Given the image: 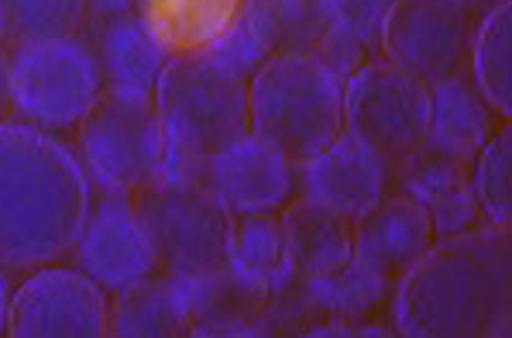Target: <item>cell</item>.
<instances>
[{
  "mask_svg": "<svg viewBox=\"0 0 512 338\" xmlns=\"http://www.w3.org/2000/svg\"><path fill=\"white\" fill-rule=\"evenodd\" d=\"M392 295V321L401 336H510V229L485 222L465 233L435 239L396 280Z\"/></svg>",
  "mask_w": 512,
  "mask_h": 338,
  "instance_id": "obj_1",
  "label": "cell"
},
{
  "mask_svg": "<svg viewBox=\"0 0 512 338\" xmlns=\"http://www.w3.org/2000/svg\"><path fill=\"white\" fill-rule=\"evenodd\" d=\"M89 207L91 181L74 151L33 125L0 123V267L67 255Z\"/></svg>",
  "mask_w": 512,
  "mask_h": 338,
  "instance_id": "obj_2",
  "label": "cell"
},
{
  "mask_svg": "<svg viewBox=\"0 0 512 338\" xmlns=\"http://www.w3.org/2000/svg\"><path fill=\"white\" fill-rule=\"evenodd\" d=\"M166 179L201 181L207 162L250 132L248 80L207 56L168 59L153 89Z\"/></svg>",
  "mask_w": 512,
  "mask_h": 338,
  "instance_id": "obj_3",
  "label": "cell"
},
{
  "mask_svg": "<svg viewBox=\"0 0 512 338\" xmlns=\"http://www.w3.org/2000/svg\"><path fill=\"white\" fill-rule=\"evenodd\" d=\"M250 132L295 166L345 132V78L321 56L280 54L248 80Z\"/></svg>",
  "mask_w": 512,
  "mask_h": 338,
  "instance_id": "obj_4",
  "label": "cell"
},
{
  "mask_svg": "<svg viewBox=\"0 0 512 338\" xmlns=\"http://www.w3.org/2000/svg\"><path fill=\"white\" fill-rule=\"evenodd\" d=\"M7 72L11 110L48 134L78 128L104 93L95 52L80 37L13 46Z\"/></svg>",
  "mask_w": 512,
  "mask_h": 338,
  "instance_id": "obj_5",
  "label": "cell"
},
{
  "mask_svg": "<svg viewBox=\"0 0 512 338\" xmlns=\"http://www.w3.org/2000/svg\"><path fill=\"white\" fill-rule=\"evenodd\" d=\"M78 160L104 194L134 196L160 179L164 140L153 97L104 91L78 125Z\"/></svg>",
  "mask_w": 512,
  "mask_h": 338,
  "instance_id": "obj_6",
  "label": "cell"
},
{
  "mask_svg": "<svg viewBox=\"0 0 512 338\" xmlns=\"http://www.w3.org/2000/svg\"><path fill=\"white\" fill-rule=\"evenodd\" d=\"M134 205L160 272L196 280L224 270L233 218L201 181L160 177L134 194Z\"/></svg>",
  "mask_w": 512,
  "mask_h": 338,
  "instance_id": "obj_7",
  "label": "cell"
},
{
  "mask_svg": "<svg viewBox=\"0 0 512 338\" xmlns=\"http://www.w3.org/2000/svg\"><path fill=\"white\" fill-rule=\"evenodd\" d=\"M429 84L390 61L368 59L345 80V132L398 162L424 143Z\"/></svg>",
  "mask_w": 512,
  "mask_h": 338,
  "instance_id": "obj_8",
  "label": "cell"
},
{
  "mask_svg": "<svg viewBox=\"0 0 512 338\" xmlns=\"http://www.w3.org/2000/svg\"><path fill=\"white\" fill-rule=\"evenodd\" d=\"M472 11L452 0H392L383 20V59L424 84L465 72L474 35Z\"/></svg>",
  "mask_w": 512,
  "mask_h": 338,
  "instance_id": "obj_9",
  "label": "cell"
},
{
  "mask_svg": "<svg viewBox=\"0 0 512 338\" xmlns=\"http://www.w3.org/2000/svg\"><path fill=\"white\" fill-rule=\"evenodd\" d=\"M106 291L78 267H44L9 295L5 332L13 338H102Z\"/></svg>",
  "mask_w": 512,
  "mask_h": 338,
  "instance_id": "obj_10",
  "label": "cell"
},
{
  "mask_svg": "<svg viewBox=\"0 0 512 338\" xmlns=\"http://www.w3.org/2000/svg\"><path fill=\"white\" fill-rule=\"evenodd\" d=\"M327 37L319 0H244L233 28L205 56L239 78L280 54H315Z\"/></svg>",
  "mask_w": 512,
  "mask_h": 338,
  "instance_id": "obj_11",
  "label": "cell"
},
{
  "mask_svg": "<svg viewBox=\"0 0 512 338\" xmlns=\"http://www.w3.org/2000/svg\"><path fill=\"white\" fill-rule=\"evenodd\" d=\"M71 250L78 270L112 295L160 272L134 196L99 192Z\"/></svg>",
  "mask_w": 512,
  "mask_h": 338,
  "instance_id": "obj_12",
  "label": "cell"
},
{
  "mask_svg": "<svg viewBox=\"0 0 512 338\" xmlns=\"http://www.w3.org/2000/svg\"><path fill=\"white\" fill-rule=\"evenodd\" d=\"M201 183L231 218L278 214L297 192V166L248 132L207 162Z\"/></svg>",
  "mask_w": 512,
  "mask_h": 338,
  "instance_id": "obj_13",
  "label": "cell"
},
{
  "mask_svg": "<svg viewBox=\"0 0 512 338\" xmlns=\"http://www.w3.org/2000/svg\"><path fill=\"white\" fill-rule=\"evenodd\" d=\"M392 162L349 132L297 166V194L358 220L390 190Z\"/></svg>",
  "mask_w": 512,
  "mask_h": 338,
  "instance_id": "obj_14",
  "label": "cell"
},
{
  "mask_svg": "<svg viewBox=\"0 0 512 338\" xmlns=\"http://www.w3.org/2000/svg\"><path fill=\"white\" fill-rule=\"evenodd\" d=\"M433 242V224L426 211L396 188L353 222V261L392 285Z\"/></svg>",
  "mask_w": 512,
  "mask_h": 338,
  "instance_id": "obj_15",
  "label": "cell"
},
{
  "mask_svg": "<svg viewBox=\"0 0 512 338\" xmlns=\"http://www.w3.org/2000/svg\"><path fill=\"white\" fill-rule=\"evenodd\" d=\"M392 183L426 211L435 239L485 224L474 192L472 166L418 147L392 164Z\"/></svg>",
  "mask_w": 512,
  "mask_h": 338,
  "instance_id": "obj_16",
  "label": "cell"
},
{
  "mask_svg": "<svg viewBox=\"0 0 512 338\" xmlns=\"http://www.w3.org/2000/svg\"><path fill=\"white\" fill-rule=\"evenodd\" d=\"M502 119L467 72L429 84V123L422 149L472 166Z\"/></svg>",
  "mask_w": 512,
  "mask_h": 338,
  "instance_id": "obj_17",
  "label": "cell"
},
{
  "mask_svg": "<svg viewBox=\"0 0 512 338\" xmlns=\"http://www.w3.org/2000/svg\"><path fill=\"white\" fill-rule=\"evenodd\" d=\"M244 0H136L134 13L166 59L205 56L231 31Z\"/></svg>",
  "mask_w": 512,
  "mask_h": 338,
  "instance_id": "obj_18",
  "label": "cell"
},
{
  "mask_svg": "<svg viewBox=\"0 0 512 338\" xmlns=\"http://www.w3.org/2000/svg\"><path fill=\"white\" fill-rule=\"evenodd\" d=\"M192 326V280L155 272L115 293L108 334L119 338H183Z\"/></svg>",
  "mask_w": 512,
  "mask_h": 338,
  "instance_id": "obj_19",
  "label": "cell"
},
{
  "mask_svg": "<svg viewBox=\"0 0 512 338\" xmlns=\"http://www.w3.org/2000/svg\"><path fill=\"white\" fill-rule=\"evenodd\" d=\"M226 272L239 285L269 302L295 283L280 211L233 218L226 248Z\"/></svg>",
  "mask_w": 512,
  "mask_h": 338,
  "instance_id": "obj_20",
  "label": "cell"
},
{
  "mask_svg": "<svg viewBox=\"0 0 512 338\" xmlns=\"http://www.w3.org/2000/svg\"><path fill=\"white\" fill-rule=\"evenodd\" d=\"M295 280L338 274L353 259V220L295 194L280 209Z\"/></svg>",
  "mask_w": 512,
  "mask_h": 338,
  "instance_id": "obj_21",
  "label": "cell"
},
{
  "mask_svg": "<svg viewBox=\"0 0 512 338\" xmlns=\"http://www.w3.org/2000/svg\"><path fill=\"white\" fill-rule=\"evenodd\" d=\"M91 48L102 72L104 91L153 97L168 59L134 11L95 18Z\"/></svg>",
  "mask_w": 512,
  "mask_h": 338,
  "instance_id": "obj_22",
  "label": "cell"
},
{
  "mask_svg": "<svg viewBox=\"0 0 512 338\" xmlns=\"http://www.w3.org/2000/svg\"><path fill=\"white\" fill-rule=\"evenodd\" d=\"M269 300L226 272L192 280L190 336H269Z\"/></svg>",
  "mask_w": 512,
  "mask_h": 338,
  "instance_id": "obj_23",
  "label": "cell"
},
{
  "mask_svg": "<svg viewBox=\"0 0 512 338\" xmlns=\"http://www.w3.org/2000/svg\"><path fill=\"white\" fill-rule=\"evenodd\" d=\"M469 78L504 121L512 115V3L497 0L474 26Z\"/></svg>",
  "mask_w": 512,
  "mask_h": 338,
  "instance_id": "obj_24",
  "label": "cell"
},
{
  "mask_svg": "<svg viewBox=\"0 0 512 338\" xmlns=\"http://www.w3.org/2000/svg\"><path fill=\"white\" fill-rule=\"evenodd\" d=\"M319 5L327 37L315 54L347 80L379 44L392 0H319Z\"/></svg>",
  "mask_w": 512,
  "mask_h": 338,
  "instance_id": "obj_25",
  "label": "cell"
},
{
  "mask_svg": "<svg viewBox=\"0 0 512 338\" xmlns=\"http://www.w3.org/2000/svg\"><path fill=\"white\" fill-rule=\"evenodd\" d=\"M89 18V0H0V44L78 37Z\"/></svg>",
  "mask_w": 512,
  "mask_h": 338,
  "instance_id": "obj_26",
  "label": "cell"
},
{
  "mask_svg": "<svg viewBox=\"0 0 512 338\" xmlns=\"http://www.w3.org/2000/svg\"><path fill=\"white\" fill-rule=\"evenodd\" d=\"M472 183L482 220L510 229L512 222V125L493 132L472 164Z\"/></svg>",
  "mask_w": 512,
  "mask_h": 338,
  "instance_id": "obj_27",
  "label": "cell"
},
{
  "mask_svg": "<svg viewBox=\"0 0 512 338\" xmlns=\"http://www.w3.org/2000/svg\"><path fill=\"white\" fill-rule=\"evenodd\" d=\"M136 0H89V16L91 18H110L121 16V13H132Z\"/></svg>",
  "mask_w": 512,
  "mask_h": 338,
  "instance_id": "obj_28",
  "label": "cell"
},
{
  "mask_svg": "<svg viewBox=\"0 0 512 338\" xmlns=\"http://www.w3.org/2000/svg\"><path fill=\"white\" fill-rule=\"evenodd\" d=\"M11 110L9 95V72H7V52L0 50V123H5Z\"/></svg>",
  "mask_w": 512,
  "mask_h": 338,
  "instance_id": "obj_29",
  "label": "cell"
},
{
  "mask_svg": "<svg viewBox=\"0 0 512 338\" xmlns=\"http://www.w3.org/2000/svg\"><path fill=\"white\" fill-rule=\"evenodd\" d=\"M7 304H9V293L5 280L0 278V332H5V323H7Z\"/></svg>",
  "mask_w": 512,
  "mask_h": 338,
  "instance_id": "obj_30",
  "label": "cell"
},
{
  "mask_svg": "<svg viewBox=\"0 0 512 338\" xmlns=\"http://www.w3.org/2000/svg\"><path fill=\"white\" fill-rule=\"evenodd\" d=\"M452 3H457L465 9H469V11H474V9H482V7L489 9L491 5L497 3V0H452Z\"/></svg>",
  "mask_w": 512,
  "mask_h": 338,
  "instance_id": "obj_31",
  "label": "cell"
}]
</instances>
